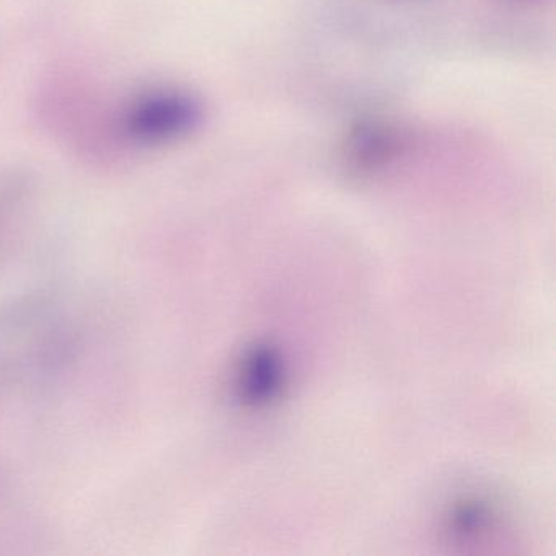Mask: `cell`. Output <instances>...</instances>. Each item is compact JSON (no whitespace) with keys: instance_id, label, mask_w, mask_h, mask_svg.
Segmentation results:
<instances>
[{"instance_id":"cell-1","label":"cell","mask_w":556,"mask_h":556,"mask_svg":"<svg viewBox=\"0 0 556 556\" xmlns=\"http://www.w3.org/2000/svg\"><path fill=\"white\" fill-rule=\"evenodd\" d=\"M77 331L63 305L35 299L0 318V376L38 382L56 376L74 359Z\"/></svg>"},{"instance_id":"cell-2","label":"cell","mask_w":556,"mask_h":556,"mask_svg":"<svg viewBox=\"0 0 556 556\" xmlns=\"http://www.w3.org/2000/svg\"><path fill=\"white\" fill-rule=\"evenodd\" d=\"M201 118L203 110L194 97L178 90H148L123 105L113 132L131 148H155L190 135Z\"/></svg>"},{"instance_id":"cell-3","label":"cell","mask_w":556,"mask_h":556,"mask_svg":"<svg viewBox=\"0 0 556 556\" xmlns=\"http://www.w3.org/2000/svg\"><path fill=\"white\" fill-rule=\"evenodd\" d=\"M285 356L269 343L245 350L233 372V393L249 409L268 408L281 396L286 386Z\"/></svg>"},{"instance_id":"cell-4","label":"cell","mask_w":556,"mask_h":556,"mask_svg":"<svg viewBox=\"0 0 556 556\" xmlns=\"http://www.w3.org/2000/svg\"><path fill=\"white\" fill-rule=\"evenodd\" d=\"M497 520V504L488 494L468 491L447 504L442 514L441 529L448 543L473 545L491 535Z\"/></svg>"},{"instance_id":"cell-5","label":"cell","mask_w":556,"mask_h":556,"mask_svg":"<svg viewBox=\"0 0 556 556\" xmlns=\"http://www.w3.org/2000/svg\"><path fill=\"white\" fill-rule=\"evenodd\" d=\"M400 144L402 138L392 125L364 122L348 139V159L356 170H377L399 154Z\"/></svg>"}]
</instances>
